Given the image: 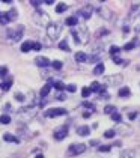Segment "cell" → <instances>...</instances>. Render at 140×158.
<instances>
[{
  "label": "cell",
  "mask_w": 140,
  "mask_h": 158,
  "mask_svg": "<svg viewBox=\"0 0 140 158\" xmlns=\"http://www.w3.org/2000/svg\"><path fill=\"white\" fill-rule=\"evenodd\" d=\"M80 33L77 32V29H71V35L74 36L75 44H82V42H88L89 41V32L86 27H80Z\"/></svg>",
  "instance_id": "cell-1"
},
{
  "label": "cell",
  "mask_w": 140,
  "mask_h": 158,
  "mask_svg": "<svg viewBox=\"0 0 140 158\" xmlns=\"http://www.w3.org/2000/svg\"><path fill=\"white\" fill-rule=\"evenodd\" d=\"M23 33H24V26H15L12 29H8V36L14 42H18L23 38Z\"/></svg>",
  "instance_id": "cell-2"
},
{
  "label": "cell",
  "mask_w": 140,
  "mask_h": 158,
  "mask_svg": "<svg viewBox=\"0 0 140 158\" xmlns=\"http://www.w3.org/2000/svg\"><path fill=\"white\" fill-rule=\"evenodd\" d=\"M33 21L36 24L42 26V27H48V24H50V18H48V15L45 12H42V11H36L35 15H33Z\"/></svg>",
  "instance_id": "cell-3"
},
{
  "label": "cell",
  "mask_w": 140,
  "mask_h": 158,
  "mask_svg": "<svg viewBox=\"0 0 140 158\" xmlns=\"http://www.w3.org/2000/svg\"><path fill=\"white\" fill-rule=\"evenodd\" d=\"M60 32H62V27L59 23H51V24H48V27H47V35H48V38H51V39H57L59 36H60Z\"/></svg>",
  "instance_id": "cell-4"
},
{
  "label": "cell",
  "mask_w": 140,
  "mask_h": 158,
  "mask_svg": "<svg viewBox=\"0 0 140 158\" xmlns=\"http://www.w3.org/2000/svg\"><path fill=\"white\" fill-rule=\"evenodd\" d=\"M86 151V145L84 143H72L68 147V155H80Z\"/></svg>",
  "instance_id": "cell-5"
},
{
  "label": "cell",
  "mask_w": 140,
  "mask_h": 158,
  "mask_svg": "<svg viewBox=\"0 0 140 158\" xmlns=\"http://www.w3.org/2000/svg\"><path fill=\"white\" fill-rule=\"evenodd\" d=\"M68 112L65 108H60V107H56V108H48L45 112L47 118H57V116H65Z\"/></svg>",
  "instance_id": "cell-6"
},
{
  "label": "cell",
  "mask_w": 140,
  "mask_h": 158,
  "mask_svg": "<svg viewBox=\"0 0 140 158\" xmlns=\"http://www.w3.org/2000/svg\"><path fill=\"white\" fill-rule=\"evenodd\" d=\"M53 136H54L56 140H63L68 136V125H62V126H59V128H56Z\"/></svg>",
  "instance_id": "cell-7"
},
{
  "label": "cell",
  "mask_w": 140,
  "mask_h": 158,
  "mask_svg": "<svg viewBox=\"0 0 140 158\" xmlns=\"http://www.w3.org/2000/svg\"><path fill=\"white\" fill-rule=\"evenodd\" d=\"M92 12H94V6H92V5H84V6L78 11V15L82 18H84V20H89L90 15H92Z\"/></svg>",
  "instance_id": "cell-8"
},
{
  "label": "cell",
  "mask_w": 140,
  "mask_h": 158,
  "mask_svg": "<svg viewBox=\"0 0 140 158\" xmlns=\"http://www.w3.org/2000/svg\"><path fill=\"white\" fill-rule=\"evenodd\" d=\"M35 63H36V66H39V68H45L48 65H51L50 59L45 57V56H36L35 57Z\"/></svg>",
  "instance_id": "cell-9"
},
{
  "label": "cell",
  "mask_w": 140,
  "mask_h": 158,
  "mask_svg": "<svg viewBox=\"0 0 140 158\" xmlns=\"http://www.w3.org/2000/svg\"><path fill=\"white\" fill-rule=\"evenodd\" d=\"M90 92H100V93H104L105 92V86H103V84H100L98 81H94L92 84H90Z\"/></svg>",
  "instance_id": "cell-10"
},
{
  "label": "cell",
  "mask_w": 140,
  "mask_h": 158,
  "mask_svg": "<svg viewBox=\"0 0 140 158\" xmlns=\"http://www.w3.org/2000/svg\"><path fill=\"white\" fill-rule=\"evenodd\" d=\"M121 81H122L121 75H109V77H105V83L107 84H119Z\"/></svg>",
  "instance_id": "cell-11"
},
{
  "label": "cell",
  "mask_w": 140,
  "mask_h": 158,
  "mask_svg": "<svg viewBox=\"0 0 140 158\" xmlns=\"http://www.w3.org/2000/svg\"><path fill=\"white\" fill-rule=\"evenodd\" d=\"M3 140L5 141H9V143H18V139L14 134H11V133H5L3 134Z\"/></svg>",
  "instance_id": "cell-12"
},
{
  "label": "cell",
  "mask_w": 140,
  "mask_h": 158,
  "mask_svg": "<svg viewBox=\"0 0 140 158\" xmlns=\"http://www.w3.org/2000/svg\"><path fill=\"white\" fill-rule=\"evenodd\" d=\"M89 133H90V128H89V126L88 125H83V126H78V128H77V134L78 136H89Z\"/></svg>",
  "instance_id": "cell-13"
},
{
  "label": "cell",
  "mask_w": 140,
  "mask_h": 158,
  "mask_svg": "<svg viewBox=\"0 0 140 158\" xmlns=\"http://www.w3.org/2000/svg\"><path fill=\"white\" fill-rule=\"evenodd\" d=\"M17 14H18V12H17V9H15V8H12L11 11H8V12H6L8 20H9V21H15V20L18 18V15H17Z\"/></svg>",
  "instance_id": "cell-14"
},
{
  "label": "cell",
  "mask_w": 140,
  "mask_h": 158,
  "mask_svg": "<svg viewBox=\"0 0 140 158\" xmlns=\"http://www.w3.org/2000/svg\"><path fill=\"white\" fill-rule=\"evenodd\" d=\"M50 92H51V86H50V84H45V86L41 89L39 95H41V98H45V97H48V95H50Z\"/></svg>",
  "instance_id": "cell-15"
},
{
  "label": "cell",
  "mask_w": 140,
  "mask_h": 158,
  "mask_svg": "<svg viewBox=\"0 0 140 158\" xmlns=\"http://www.w3.org/2000/svg\"><path fill=\"white\" fill-rule=\"evenodd\" d=\"M77 23H78L77 17H68V18L65 20V24L69 26V27H75V26H77Z\"/></svg>",
  "instance_id": "cell-16"
},
{
  "label": "cell",
  "mask_w": 140,
  "mask_h": 158,
  "mask_svg": "<svg viewBox=\"0 0 140 158\" xmlns=\"http://www.w3.org/2000/svg\"><path fill=\"white\" fill-rule=\"evenodd\" d=\"M136 157V154H134V151L131 149H125L121 152V158H134Z\"/></svg>",
  "instance_id": "cell-17"
},
{
  "label": "cell",
  "mask_w": 140,
  "mask_h": 158,
  "mask_svg": "<svg viewBox=\"0 0 140 158\" xmlns=\"http://www.w3.org/2000/svg\"><path fill=\"white\" fill-rule=\"evenodd\" d=\"M12 83H14V80H12V78L9 77L6 81H3L2 84H0V87H2V91H9V87L12 86Z\"/></svg>",
  "instance_id": "cell-18"
},
{
  "label": "cell",
  "mask_w": 140,
  "mask_h": 158,
  "mask_svg": "<svg viewBox=\"0 0 140 158\" xmlns=\"http://www.w3.org/2000/svg\"><path fill=\"white\" fill-rule=\"evenodd\" d=\"M32 45H33V42H30V41L23 42V44H21V51H23V53L30 51V50H32Z\"/></svg>",
  "instance_id": "cell-19"
},
{
  "label": "cell",
  "mask_w": 140,
  "mask_h": 158,
  "mask_svg": "<svg viewBox=\"0 0 140 158\" xmlns=\"http://www.w3.org/2000/svg\"><path fill=\"white\" fill-rule=\"evenodd\" d=\"M75 60L77 62H84L86 59H88V56H86V53L84 51H78V53H75Z\"/></svg>",
  "instance_id": "cell-20"
},
{
  "label": "cell",
  "mask_w": 140,
  "mask_h": 158,
  "mask_svg": "<svg viewBox=\"0 0 140 158\" xmlns=\"http://www.w3.org/2000/svg\"><path fill=\"white\" fill-rule=\"evenodd\" d=\"M104 69H105V68H104L103 63H98V65L94 68V74H95V75H101V74H104Z\"/></svg>",
  "instance_id": "cell-21"
},
{
  "label": "cell",
  "mask_w": 140,
  "mask_h": 158,
  "mask_svg": "<svg viewBox=\"0 0 140 158\" xmlns=\"http://www.w3.org/2000/svg\"><path fill=\"white\" fill-rule=\"evenodd\" d=\"M59 48L63 50V51H69V45H68V41L66 39H62L59 42Z\"/></svg>",
  "instance_id": "cell-22"
},
{
  "label": "cell",
  "mask_w": 140,
  "mask_h": 158,
  "mask_svg": "<svg viewBox=\"0 0 140 158\" xmlns=\"http://www.w3.org/2000/svg\"><path fill=\"white\" fill-rule=\"evenodd\" d=\"M0 124H3V125L11 124V116L9 114H2L0 116Z\"/></svg>",
  "instance_id": "cell-23"
},
{
  "label": "cell",
  "mask_w": 140,
  "mask_h": 158,
  "mask_svg": "<svg viewBox=\"0 0 140 158\" xmlns=\"http://www.w3.org/2000/svg\"><path fill=\"white\" fill-rule=\"evenodd\" d=\"M104 113H105V114L116 113V107H115V105H105V107H104Z\"/></svg>",
  "instance_id": "cell-24"
},
{
  "label": "cell",
  "mask_w": 140,
  "mask_h": 158,
  "mask_svg": "<svg viewBox=\"0 0 140 158\" xmlns=\"http://www.w3.org/2000/svg\"><path fill=\"white\" fill-rule=\"evenodd\" d=\"M66 9H68V6H66L65 3H59L57 6H56V12H57V14H60V12H65Z\"/></svg>",
  "instance_id": "cell-25"
},
{
  "label": "cell",
  "mask_w": 140,
  "mask_h": 158,
  "mask_svg": "<svg viewBox=\"0 0 140 158\" xmlns=\"http://www.w3.org/2000/svg\"><path fill=\"white\" fill-rule=\"evenodd\" d=\"M119 97H130V89L128 87H121L119 89Z\"/></svg>",
  "instance_id": "cell-26"
},
{
  "label": "cell",
  "mask_w": 140,
  "mask_h": 158,
  "mask_svg": "<svg viewBox=\"0 0 140 158\" xmlns=\"http://www.w3.org/2000/svg\"><path fill=\"white\" fill-rule=\"evenodd\" d=\"M51 66L54 68V69H62V66H63V63L60 62V60H54V62H51Z\"/></svg>",
  "instance_id": "cell-27"
},
{
  "label": "cell",
  "mask_w": 140,
  "mask_h": 158,
  "mask_svg": "<svg viewBox=\"0 0 140 158\" xmlns=\"http://www.w3.org/2000/svg\"><path fill=\"white\" fill-rule=\"evenodd\" d=\"M134 47H136V41H131V42H127V44L123 45V50L128 51V50H133Z\"/></svg>",
  "instance_id": "cell-28"
},
{
  "label": "cell",
  "mask_w": 140,
  "mask_h": 158,
  "mask_svg": "<svg viewBox=\"0 0 140 158\" xmlns=\"http://www.w3.org/2000/svg\"><path fill=\"white\" fill-rule=\"evenodd\" d=\"M0 23H2V24H8V23H9L6 12H2V14H0Z\"/></svg>",
  "instance_id": "cell-29"
},
{
  "label": "cell",
  "mask_w": 140,
  "mask_h": 158,
  "mask_svg": "<svg viewBox=\"0 0 140 158\" xmlns=\"http://www.w3.org/2000/svg\"><path fill=\"white\" fill-rule=\"evenodd\" d=\"M53 84H54V87L57 89V91H60V92H62V91H63V89H65V87H66V86H65V84H63L62 81H54V83H53Z\"/></svg>",
  "instance_id": "cell-30"
},
{
  "label": "cell",
  "mask_w": 140,
  "mask_h": 158,
  "mask_svg": "<svg viewBox=\"0 0 140 158\" xmlns=\"http://www.w3.org/2000/svg\"><path fill=\"white\" fill-rule=\"evenodd\" d=\"M111 119L115 120V122H122V114L121 113H113L111 114Z\"/></svg>",
  "instance_id": "cell-31"
},
{
  "label": "cell",
  "mask_w": 140,
  "mask_h": 158,
  "mask_svg": "<svg viewBox=\"0 0 140 158\" xmlns=\"http://www.w3.org/2000/svg\"><path fill=\"white\" fill-rule=\"evenodd\" d=\"M104 137L105 139H113V137H115V130H107L104 133Z\"/></svg>",
  "instance_id": "cell-32"
},
{
  "label": "cell",
  "mask_w": 140,
  "mask_h": 158,
  "mask_svg": "<svg viewBox=\"0 0 140 158\" xmlns=\"http://www.w3.org/2000/svg\"><path fill=\"white\" fill-rule=\"evenodd\" d=\"M119 51H121V48H119V47H116V45H111V47H110V54H113V56H115V54H117Z\"/></svg>",
  "instance_id": "cell-33"
},
{
  "label": "cell",
  "mask_w": 140,
  "mask_h": 158,
  "mask_svg": "<svg viewBox=\"0 0 140 158\" xmlns=\"http://www.w3.org/2000/svg\"><path fill=\"white\" fill-rule=\"evenodd\" d=\"M15 99H17V101H20V102H23L24 99H26V97H24V95L21 93V92H17V93H15Z\"/></svg>",
  "instance_id": "cell-34"
},
{
  "label": "cell",
  "mask_w": 140,
  "mask_h": 158,
  "mask_svg": "<svg viewBox=\"0 0 140 158\" xmlns=\"http://www.w3.org/2000/svg\"><path fill=\"white\" fill-rule=\"evenodd\" d=\"M90 93H92V92H90V89H89V87H83V91H82V95H83V98H88Z\"/></svg>",
  "instance_id": "cell-35"
},
{
  "label": "cell",
  "mask_w": 140,
  "mask_h": 158,
  "mask_svg": "<svg viewBox=\"0 0 140 158\" xmlns=\"http://www.w3.org/2000/svg\"><path fill=\"white\" fill-rule=\"evenodd\" d=\"M66 91L68 92H75V91H77V86H75V84H68V86H66Z\"/></svg>",
  "instance_id": "cell-36"
},
{
  "label": "cell",
  "mask_w": 140,
  "mask_h": 158,
  "mask_svg": "<svg viewBox=\"0 0 140 158\" xmlns=\"http://www.w3.org/2000/svg\"><path fill=\"white\" fill-rule=\"evenodd\" d=\"M6 75H8V68H5V66L0 68V77L3 78V77H6Z\"/></svg>",
  "instance_id": "cell-37"
},
{
  "label": "cell",
  "mask_w": 140,
  "mask_h": 158,
  "mask_svg": "<svg viewBox=\"0 0 140 158\" xmlns=\"http://www.w3.org/2000/svg\"><path fill=\"white\" fill-rule=\"evenodd\" d=\"M110 149H111V146H100L98 147L100 152H110Z\"/></svg>",
  "instance_id": "cell-38"
},
{
  "label": "cell",
  "mask_w": 140,
  "mask_h": 158,
  "mask_svg": "<svg viewBox=\"0 0 140 158\" xmlns=\"http://www.w3.org/2000/svg\"><path fill=\"white\" fill-rule=\"evenodd\" d=\"M41 44H39V42H33V45H32V50H35V51H39L41 50Z\"/></svg>",
  "instance_id": "cell-39"
},
{
  "label": "cell",
  "mask_w": 140,
  "mask_h": 158,
  "mask_svg": "<svg viewBox=\"0 0 140 158\" xmlns=\"http://www.w3.org/2000/svg\"><path fill=\"white\" fill-rule=\"evenodd\" d=\"M41 3H44V2H41V0H32V2H30V5H32V6H35V8H38Z\"/></svg>",
  "instance_id": "cell-40"
},
{
  "label": "cell",
  "mask_w": 140,
  "mask_h": 158,
  "mask_svg": "<svg viewBox=\"0 0 140 158\" xmlns=\"http://www.w3.org/2000/svg\"><path fill=\"white\" fill-rule=\"evenodd\" d=\"M83 105H84V107H88V108H90V110H95V105L90 104V102H83Z\"/></svg>",
  "instance_id": "cell-41"
},
{
  "label": "cell",
  "mask_w": 140,
  "mask_h": 158,
  "mask_svg": "<svg viewBox=\"0 0 140 158\" xmlns=\"http://www.w3.org/2000/svg\"><path fill=\"white\" fill-rule=\"evenodd\" d=\"M56 99H57V101H65V95H63V93H59L57 97H56Z\"/></svg>",
  "instance_id": "cell-42"
},
{
  "label": "cell",
  "mask_w": 140,
  "mask_h": 158,
  "mask_svg": "<svg viewBox=\"0 0 140 158\" xmlns=\"http://www.w3.org/2000/svg\"><path fill=\"white\" fill-rule=\"evenodd\" d=\"M113 60H115V62H116V63H117V65H121V63H122V62H123V60H122V59H121V57H117V56H115V57H113Z\"/></svg>",
  "instance_id": "cell-43"
},
{
  "label": "cell",
  "mask_w": 140,
  "mask_h": 158,
  "mask_svg": "<svg viewBox=\"0 0 140 158\" xmlns=\"http://www.w3.org/2000/svg\"><path fill=\"white\" fill-rule=\"evenodd\" d=\"M136 113H130V114H128V119H130V120H133V119H136Z\"/></svg>",
  "instance_id": "cell-44"
},
{
  "label": "cell",
  "mask_w": 140,
  "mask_h": 158,
  "mask_svg": "<svg viewBox=\"0 0 140 158\" xmlns=\"http://www.w3.org/2000/svg\"><path fill=\"white\" fill-rule=\"evenodd\" d=\"M100 143V141L98 140H90V145H92V146H96V145H98Z\"/></svg>",
  "instance_id": "cell-45"
},
{
  "label": "cell",
  "mask_w": 140,
  "mask_h": 158,
  "mask_svg": "<svg viewBox=\"0 0 140 158\" xmlns=\"http://www.w3.org/2000/svg\"><path fill=\"white\" fill-rule=\"evenodd\" d=\"M44 3H47V5H53V3H54V0H45Z\"/></svg>",
  "instance_id": "cell-46"
},
{
  "label": "cell",
  "mask_w": 140,
  "mask_h": 158,
  "mask_svg": "<svg viewBox=\"0 0 140 158\" xmlns=\"http://www.w3.org/2000/svg\"><path fill=\"white\" fill-rule=\"evenodd\" d=\"M83 118H90V113H83Z\"/></svg>",
  "instance_id": "cell-47"
},
{
  "label": "cell",
  "mask_w": 140,
  "mask_h": 158,
  "mask_svg": "<svg viewBox=\"0 0 140 158\" xmlns=\"http://www.w3.org/2000/svg\"><path fill=\"white\" fill-rule=\"evenodd\" d=\"M35 158H44V155H42V154H38V155H36Z\"/></svg>",
  "instance_id": "cell-48"
},
{
  "label": "cell",
  "mask_w": 140,
  "mask_h": 158,
  "mask_svg": "<svg viewBox=\"0 0 140 158\" xmlns=\"http://www.w3.org/2000/svg\"><path fill=\"white\" fill-rule=\"evenodd\" d=\"M0 14H2V12H0Z\"/></svg>",
  "instance_id": "cell-49"
}]
</instances>
